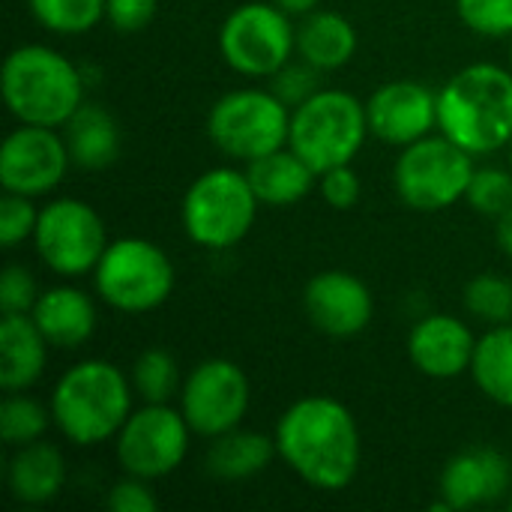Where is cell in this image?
Segmentation results:
<instances>
[{
  "instance_id": "37",
  "label": "cell",
  "mask_w": 512,
  "mask_h": 512,
  "mask_svg": "<svg viewBox=\"0 0 512 512\" xmlns=\"http://www.w3.org/2000/svg\"><path fill=\"white\" fill-rule=\"evenodd\" d=\"M318 189H321L324 201L333 210H351L360 201L363 183H360V177H357V171L351 165H339V168H330V171L318 174Z\"/></svg>"
},
{
  "instance_id": "4",
  "label": "cell",
  "mask_w": 512,
  "mask_h": 512,
  "mask_svg": "<svg viewBox=\"0 0 512 512\" xmlns=\"http://www.w3.org/2000/svg\"><path fill=\"white\" fill-rule=\"evenodd\" d=\"M3 102L18 123L63 129L84 105L81 69L60 51L27 42L9 51L3 63Z\"/></svg>"
},
{
  "instance_id": "18",
  "label": "cell",
  "mask_w": 512,
  "mask_h": 512,
  "mask_svg": "<svg viewBox=\"0 0 512 512\" xmlns=\"http://www.w3.org/2000/svg\"><path fill=\"white\" fill-rule=\"evenodd\" d=\"M512 483L510 459L492 447H471L456 453L441 474V501L450 510H474L495 504Z\"/></svg>"
},
{
  "instance_id": "16",
  "label": "cell",
  "mask_w": 512,
  "mask_h": 512,
  "mask_svg": "<svg viewBox=\"0 0 512 512\" xmlns=\"http://www.w3.org/2000/svg\"><path fill=\"white\" fill-rule=\"evenodd\" d=\"M369 132L393 147H408L438 129V93L420 81H387L366 99Z\"/></svg>"
},
{
  "instance_id": "2",
  "label": "cell",
  "mask_w": 512,
  "mask_h": 512,
  "mask_svg": "<svg viewBox=\"0 0 512 512\" xmlns=\"http://www.w3.org/2000/svg\"><path fill=\"white\" fill-rule=\"evenodd\" d=\"M438 132L471 156H492L512 141V69L474 63L438 90Z\"/></svg>"
},
{
  "instance_id": "7",
  "label": "cell",
  "mask_w": 512,
  "mask_h": 512,
  "mask_svg": "<svg viewBox=\"0 0 512 512\" xmlns=\"http://www.w3.org/2000/svg\"><path fill=\"white\" fill-rule=\"evenodd\" d=\"M96 294L105 306L144 315L168 303L177 273L168 252L144 237L111 240L93 270Z\"/></svg>"
},
{
  "instance_id": "41",
  "label": "cell",
  "mask_w": 512,
  "mask_h": 512,
  "mask_svg": "<svg viewBox=\"0 0 512 512\" xmlns=\"http://www.w3.org/2000/svg\"><path fill=\"white\" fill-rule=\"evenodd\" d=\"M507 150H510V168H512V141H510V144H507Z\"/></svg>"
},
{
  "instance_id": "42",
  "label": "cell",
  "mask_w": 512,
  "mask_h": 512,
  "mask_svg": "<svg viewBox=\"0 0 512 512\" xmlns=\"http://www.w3.org/2000/svg\"><path fill=\"white\" fill-rule=\"evenodd\" d=\"M510 69H512V45H510Z\"/></svg>"
},
{
  "instance_id": "36",
  "label": "cell",
  "mask_w": 512,
  "mask_h": 512,
  "mask_svg": "<svg viewBox=\"0 0 512 512\" xmlns=\"http://www.w3.org/2000/svg\"><path fill=\"white\" fill-rule=\"evenodd\" d=\"M105 507L111 512H156L159 510V498L153 495L150 480L126 474L123 480H117L108 489Z\"/></svg>"
},
{
  "instance_id": "43",
  "label": "cell",
  "mask_w": 512,
  "mask_h": 512,
  "mask_svg": "<svg viewBox=\"0 0 512 512\" xmlns=\"http://www.w3.org/2000/svg\"><path fill=\"white\" fill-rule=\"evenodd\" d=\"M510 510H512V501H510Z\"/></svg>"
},
{
  "instance_id": "6",
  "label": "cell",
  "mask_w": 512,
  "mask_h": 512,
  "mask_svg": "<svg viewBox=\"0 0 512 512\" xmlns=\"http://www.w3.org/2000/svg\"><path fill=\"white\" fill-rule=\"evenodd\" d=\"M258 195L246 177V171L219 165L198 174L180 207L186 237L201 249H234L243 243L258 216Z\"/></svg>"
},
{
  "instance_id": "11",
  "label": "cell",
  "mask_w": 512,
  "mask_h": 512,
  "mask_svg": "<svg viewBox=\"0 0 512 512\" xmlns=\"http://www.w3.org/2000/svg\"><path fill=\"white\" fill-rule=\"evenodd\" d=\"M108 243L111 240L105 234V222L87 201L54 198L39 207L33 246L51 273L63 279H81L93 273Z\"/></svg>"
},
{
  "instance_id": "39",
  "label": "cell",
  "mask_w": 512,
  "mask_h": 512,
  "mask_svg": "<svg viewBox=\"0 0 512 512\" xmlns=\"http://www.w3.org/2000/svg\"><path fill=\"white\" fill-rule=\"evenodd\" d=\"M495 240H498V246L504 249V255H510L512 258V207L507 213L498 216V222H495Z\"/></svg>"
},
{
  "instance_id": "17",
  "label": "cell",
  "mask_w": 512,
  "mask_h": 512,
  "mask_svg": "<svg viewBox=\"0 0 512 512\" xmlns=\"http://www.w3.org/2000/svg\"><path fill=\"white\" fill-rule=\"evenodd\" d=\"M477 336L465 321L447 312L426 315L408 336V357L417 372L435 381H453L471 372Z\"/></svg>"
},
{
  "instance_id": "9",
  "label": "cell",
  "mask_w": 512,
  "mask_h": 512,
  "mask_svg": "<svg viewBox=\"0 0 512 512\" xmlns=\"http://www.w3.org/2000/svg\"><path fill=\"white\" fill-rule=\"evenodd\" d=\"M207 135L228 159L255 162L288 147L291 108L273 90L240 87L213 102L207 114Z\"/></svg>"
},
{
  "instance_id": "28",
  "label": "cell",
  "mask_w": 512,
  "mask_h": 512,
  "mask_svg": "<svg viewBox=\"0 0 512 512\" xmlns=\"http://www.w3.org/2000/svg\"><path fill=\"white\" fill-rule=\"evenodd\" d=\"M39 27L57 36L90 33L105 18V0H27Z\"/></svg>"
},
{
  "instance_id": "5",
  "label": "cell",
  "mask_w": 512,
  "mask_h": 512,
  "mask_svg": "<svg viewBox=\"0 0 512 512\" xmlns=\"http://www.w3.org/2000/svg\"><path fill=\"white\" fill-rule=\"evenodd\" d=\"M369 135L366 102L348 90L321 87L291 111L288 147L324 174L330 168L351 165Z\"/></svg>"
},
{
  "instance_id": "8",
  "label": "cell",
  "mask_w": 512,
  "mask_h": 512,
  "mask_svg": "<svg viewBox=\"0 0 512 512\" xmlns=\"http://www.w3.org/2000/svg\"><path fill=\"white\" fill-rule=\"evenodd\" d=\"M474 159L477 156H471L444 132H432L402 147L393 168L399 201L420 213H438L453 207L456 201H465L471 177L477 171Z\"/></svg>"
},
{
  "instance_id": "14",
  "label": "cell",
  "mask_w": 512,
  "mask_h": 512,
  "mask_svg": "<svg viewBox=\"0 0 512 512\" xmlns=\"http://www.w3.org/2000/svg\"><path fill=\"white\" fill-rule=\"evenodd\" d=\"M72 165L63 132L51 126L21 123L0 147V183L3 192L42 198L54 192Z\"/></svg>"
},
{
  "instance_id": "22",
  "label": "cell",
  "mask_w": 512,
  "mask_h": 512,
  "mask_svg": "<svg viewBox=\"0 0 512 512\" xmlns=\"http://www.w3.org/2000/svg\"><path fill=\"white\" fill-rule=\"evenodd\" d=\"M246 177L261 207H294L318 183V171L291 147L273 150L255 162H246Z\"/></svg>"
},
{
  "instance_id": "10",
  "label": "cell",
  "mask_w": 512,
  "mask_h": 512,
  "mask_svg": "<svg viewBox=\"0 0 512 512\" xmlns=\"http://www.w3.org/2000/svg\"><path fill=\"white\" fill-rule=\"evenodd\" d=\"M225 63L246 78H273L297 51V27L276 3H240L219 30Z\"/></svg>"
},
{
  "instance_id": "12",
  "label": "cell",
  "mask_w": 512,
  "mask_h": 512,
  "mask_svg": "<svg viewBox=\"0 0 512 512\" xmlns=\"http://www.w3.org/2000/svg\"><path fill=\"white\" fill-rule=\"evenodd\" d=\"M192 435L195 432L180 408L171 402H144L129 414L114 438L117 462L123 474L162 480L183 465Z\"/></svg>"
},
{
  "instance_id": "23",
  "label": "cell",
  "mask_w": 512,
  "mask_h": 512,
  "mask_svg": "<svg viewBox=\"0 0 512 512\" xmlns=\"http://www.w3.org/2000/svg\"><path fill=\"white\" fill-rule=\"evenodd\" d=\"M63 141L69 147L72 165L84 171H102L120 156V123L102 105L84 102L66 123Z\"/></svg>"
},
{
  "instance_id": "31",
  "label": "cell",
  "mask_w": 512,
  "mask_h": 512,
  "mask_svg": "<svg viewBox=\"0 0 512 512\" xmlns=\"http://www.w3.org/2000/svg\"><path fill=\"white\" fill-rule=\"evenodd\" d=\"M465 201L486 216H501L512 207V168H477Z\"/></svg>"
},
{
  "instance_id": "25",
  "label": "cell",
  "mask_w": 512,
  "mask_h": 512,
  "mask_svg": "<svg viewBox=\"0 0 512 512\" xmlns=\"http://www.w3.org/2000/svg\"><path fill=\"white\" fill-rule=\"evenodd\" d=\"M276 456H279L276 438H267L255 429L237 426L219 438H210L204 465L213 477L237 483V480H249V477L267 471Z\"/></svg>"
},
{
  "instance_id": "3",
  "label": "cell",
  "mask_w": 512,
  "mask_h": 512,
  "mask_svg": "<svg viewBox=\"0 0 512 512\" xmlns=\"http://www.w3.org/2000/svg\"><path fill=\"white\" fill-rule=\"evenodd\" d=\"M132 381L108 360H81L51 390L57 432L75 447L114 441L132 414Z\"/></svg>"
},
{
  "instance_id": "13",
  "label": "cell",
  "mask_w": 512,
  "mask_h": 512,
  "mask_svg": "<svg viewBox=\"0 0 512 512\" xmlns=\"http://www.w3.org/2000/svg\"><path fill=\"white\" fill-rule=\"evenodd\" d=\"M249 402V378L234 360L210 357L183 378L180 411L201 438H219L237 429L249 411Z\"/></svg>"
},
{
  "instance_id": "33",
  "label": "cell",
  "mask_w": 512,
  "mask_h": 512,
  "mask_svg": "<svg viewBox=\"0 0 512 512\" xmlns=\"http://www.w3.org/2000/svg\"><path fill=\"white\" fill-rule=\"evenodd\" d=\"M39 222V210L33 207V198L6 192L0 201V243L6 249H15L24 240H33Z\"/></svg>"
},
{
  "instance_id": "27",
  "label": "cell",
  "mask_w": 512,
  "mask_h": 512,
  "mask_svg": "<svg viewBox=\"0 0 512 512\" xmlns=\"http://www.w3.org/2000/svg\"><path fill=\"white\" fill-rule=\"evenodd\" d=\"M132 390L144 402H171L183 390L177 357L165 348H147L132 363Z\"/></svg>"
},
{
  "instance_id": "20",
  "label": "cell",
  "mask_w": 512,
  "mask_h": 512,
  "mask_svg": "<svg viewBox=\"0 0 512 512\" xmlns=\"http://www.w3.org/2000/svg\"><path fill=\"white\" fill-rule=\"evenodd\" d=\"M48 339L39 333L36 321L21 315L0 318V387L6 393L30 390L48 363Z\"/></svg>"
},
{
  "instance_id": "30",
  "label": "cell",
  "mask_w": 512,
  "mask_h": 512,
  "mask_svg": "<svg viewBox=\"0 0 512 512\" xmlns=\"http://www.w3.org/2000/svg\"><path fill=\"white\" fill-rule=\"evenodd\" d=\"M465 309L471 318L498 327L512 321V282L498 273H480L465 288Z\"/></svg>"
},
{
  "instance_id": "19",
  "label": "cell",
  "mask_w": 512,
  "mask_h": 512,
  "mask_svg": "<svg viewBox=\"0 0 512 512\" xmlns=\"http://www.w3.org/2000/svg\"><path fill=\"white\" fill-rule=\"evenodd\" d=\"M30 318L48 339V345L60 351H75L87 345L99 324L96 303L72 285H54L42 291L36 306L30 309Z\"/></svg>"
},
{
  "instance_id": "26",
  "label": "cell",
  "mask_w": 512,
  "mask_h": 512,
  "mask_svg": "<svg viewBox=\"0 0 512 512\" xmlns=\"http://www.w3.org/2000/svg\"><path fill=\"white\" fill-rule=\"evenodd\" d=\"M471 378L489 402L512 408V321L489 327L477 339Z\"/></svg>"
},
{
  "instance_id": "15",
  "label": "cell",
  "mask_w": 512,
  "mask_h": 512,
  "mask_svg": "<svg viewBox=\"0 0 512 512\" xmlns=\"http://www.w3.org/2000/svg\"><path fill=\"white\" fill-rule=\"evenodd\" d=\"M303 309L324 336L351 339L372 324L375 300L360 276L348 270H321L303 288Z\"/></svg>"
},
{
  "instance_id": "34",
  "label": "cell",
  "mask_w": 512,
  "mask_h": 512,
  "mask_svg": "<svg viewBox=\"0 0 512 512\" xmlns=\"http://www.w3.org/2000/svg\"><path fill=\"white\" fill-rule=\"evenodd\" d=\"M39 285L33 279V273L21 264H9L0 276V309L3 315H21L36 306L39 300Z\"/></svg>"
},
{
  "instance_id": "40",
  "label": "cell",
  "mask_w": 512,
  "mask_h": 512,
  "mask_svg": "<svg viewBox=\"0 0 512 512\" xmlns=\"http://www.w3.org/2000/svg\"><path fill=\"white\" fill-rule=\"evenodd\" d=\"M273 3H276L279 9H285L291 18H303V15H309V12H315L321 0H273Z\"/></svg>"
},
{
  "instance_id": "24",
  "label": "cell",
  "mask_w": 512,
  "mask_h": 512,
  "mask_svg": "<svg viewBox=\"0 0 512 512\" xmlns=\"http://www.w3.org/2000/svg\"><path fill=\"white\" fill-rule=\"evenodd\" d=\"M297 51L306 63H312L321 72L342 69L357 54V30L339 12L315 9L303 15L297 27Z\"/></svg>"
},
{
  "instance_id": "38",
  "label": "cell",
  "mask_w": 512,
  "mask_h": 512,
  "mask_svg": "<svg viewBox=\"0 0 512 512\" xmlns=\"http://www.w3.org/2000/svg\"><path fill=\"white\" fill-rule=\"evenodd\" d=\"M159 0H105V21L117 33H138L156 18Z\"/></svg>"
},
{
  "instance_id": "21",
  "label": "cell",
  "mask_w": 512,
  "mask_h": 512,
  "mask_svg": "<svg viewBox=\"0 0 512 512\" xmlns=\"http://www.w3.org/2000/svg\"><path fill=\"white\" fill-rule=\"evenodd\" d=\"M6 486L18 504L39 507L54 501L66 486V459L48 441H33L15 447L6 468Z\"/></svg>"
},
{
  "instance_id": "35",
  "label": "cell",
  "mask_w": 512,
  "mask_h": 512,
  "mask_svg": "<svg viewBox=\"0 0 512 512\" xmlns=\"http://www.w3.org/2000/svg\"><path fill=\"white\" fill-rule=\"evenodd\" d=\"M318 72L321 69H315L312 63H288V66H282L276 75H273V93L294 111L300 102H306L312 93H318L321 87H318Z\"/></svg>"
},
{
  "instance_id": "1",
  "label": "cell",
  "mask_w": 512,
  "mask_h": 512,
  "mask_svg": "<svg viewBox=\"0 0 512 512\" xmlns=\"http://www.w3.org/2000/svg\"><path fill=\"white\" fill-rule=\"evenodd\" d=\"M279 459L312 489L342 492L360 474L357 417L333 396L297 399L276 423Z\"/></svg>"
},
{
  "instance_id": "29",
  "label": "cell",
  "mask_w": 512,
  "mask_h": 512,
  "mask_svg": "<svg viewBox=\"0 0 512 512\" xmlns=\"http://www.w3.org/2000/svg\"><path fill=\"white\" fill-rule=\"evenodd\" d=\"M54 423L51 408L39 405L24 393H6L0 405V435L9 447H24L42 441L48 426Z\"/></svg>"
},
{
  "instance_id": "32",
  "label": "cell",
  "mask_w": 512,
  "mask_h": 512,
  "mask_svg": "<svg viewBox=\"0 0 512 512\" xmlns=\"http://www.w3.org/2000/svg\"><path fill=\"white\" fill-rule=\"evenodd\" d=\"M462 24L486 39H512V0H456Z\"/></svg>"
}]
</instances>
